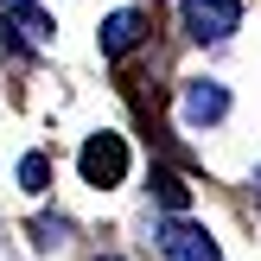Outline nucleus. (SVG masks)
<instances>
[{
    "mask_svg": "<svg viewBox=\"0 0 261 261\" xmlns=\"http://www.w3.org/2000/svg\"><path fill=\"white\" fill-rule=\"evenodd\" d=\"M76 172H83V185H121L127 178V140L121 134H89L83 153H76Z\"/></svg>",
    "mask_w": 261,
    "mask_h": 261,
    "instance_id": "1",
    "label": "nucleus"
},
{
    "mask_svg": "<svg viewBox=\"0 0 261 261\" xmlns=\"http://www.w3.org/2000/svg\"><path fill=\"white\" fill-rule=\"evenodd\" d=\"M242 25V0H185V32L198 45H223Z\"/></svg>",
    "mask_w": 261,
    "mask_h": 261,
    "instance_id": "2",
    "label": "nucleus"
},
{
    "mask_svg": "<svg viewBox=\"0 0 261 261\" xmlns=\"http://www.w3.org/2000/svg\"><path fill=\"white\" fill-rule=\"evenodd\" d=\"M160 249H166V261H223V249H217L198 223H185V217H172V223L160 229Z\"/></svg>",
    "mask_w": 261,
    "mask_h": 261,
    "instance_id": "3",
    "label": "nucleus"
},
{
    "mask_svg": "<svg viewBox=\"0 0 261 261\" xmlns=\"http://www.w3.org/2000/svg\"><path fill=\"white\" fill-rule=\"evenodd\" d=\"M223 115H229V89L211 83V76H191V83H185V121L191 127H211V121H223Z\"/></svg>",
    "mask_w": 261,
    "mask_h": 261,
    "instance_id": "4",
    "label": "nucleus"
},
{
    "mask_svg": "<svg viewBox=\"0 0 261 261\" xmlns=\"http://www.w3.org/2000/svg\"><path fill=\"white\" fill-rule=\"evenodd\" d=\"M140 32H147V19H140L134 7L109 13V19H102V58H127V51L140 45Z\"/></svg>",
    "mask_w": 261,
    "mask_h": 261,
    "instance_id": "5",
    "label": "nucleus"
},
{
    "mask_svg": "<svg viewBox=\"0 0 261 261\" xmlns=\"http://www.w3.org/2000/svg\"><path fill=\"white\" fill-rule=\"evenodd\" d=\"M7 19L19 25V38H25V45H51V32H58V25H51L45 13H38V0H32V7H13Z\"/></svg>",
    "mask_w": 261,
    "mask_h": 261,
    "instance_id": "6",
    "label": "nucleus"
},
{
    "mask_svg": "<svg viewBox=\"0 0 261 261\" xmlns=\"http://www.w3.org/2000/svg\"><path fill=\"white\" fill-rule=\"evenodd\" d=\"M19 185L25 191H51V160H45V153H25V160H19Z\"/></svg>",
    "mask_w": 261,
    "mask_h": 261,
    "instance_id": "7",
    "label": "nucleus"
},
{
    "mask_svg": "<svg viewBox=\"0 0 261 261\" xmlns=\"http://www.w3.org/2000/svg\"><path fill=\"white\" fill-rule=\"evenodd\" d=\"M153 191H160V204H166V211H172V217H178V211H185V204H191V191L178 185L172 172H153Z\"/></svg>",
    "mask_w": 261,
    "mask_h": 261,
    "instance_id": "8",
    "label": "nucleus"
},
{
    "mask_svg": "<svg viewBox=\"0 0 261 261\" xmlns=\"http://www.w3.org/2000/svg\"><path fill=\"white\" fill-rule=\"evenodd\" d=\"M13 7H32V0H0V13H13Z\"/></svg>",
    "mask_w": 261,
    "mask_h": 261,
    "instance_id": "9",
    "label": "nucleus"
},
{
    "mask_svg": "<svg viewBox=\"0 0 261 261\" xmlns=\"http://www.w3.org/2000/svg\"><path fill=\"white\" fill-rule=\"evenodd\" d=\"M102 261H121V255H102Z\"/></svg>",
    "mask_w": 261,
    "mask_h": 261,
    "instance_id": "10",
    "label": "nucleus"
}]
</instances>
